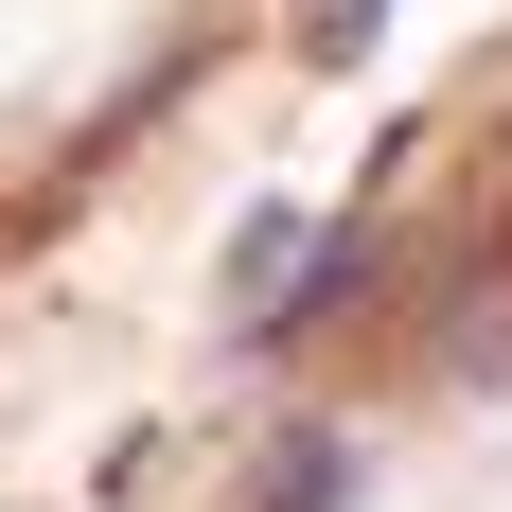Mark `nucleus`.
<instances>
[{
  "instance_id": "1",
  "label": "nucleus",
  "mask_w": 512,
  "mask_h": 512,
  "mask_svg": "<svg viewBox=\"0 0 512 512\" xmlns=\"http://www.w3.org/2000/svg\"><path fill=\"white\" fill-rule=\"evenodd\" d=\"M301 477H265V512H336V442H283Z\"/></svg>"
},
{
  "instance_id": "2",
  "label": "nucleus",
  "mask_w": 512,
  "mask_h": 512,
  "mask_svg": "<svg viewBox=\"0 0 512 512\" xmlns=\"http://www.w3.org/2000/svg\"><path fill=\"white\" fill-rule=\"evenodd\" d=\"M318 18V53H371V0H301Z\"/></svg>"
}]
</instances>
